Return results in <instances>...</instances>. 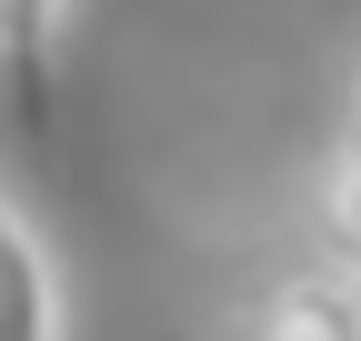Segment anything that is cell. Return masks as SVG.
<instances>
[{"mask_svg": "<svg viewBox=\"0 0 361 341\" xmlns=\"http://www.w3.org/2000/svg\"><path fill=\"white\" fill-rule=\"evenodd\" d=\"M231 341H241V331H231Z\"/></svg>", "mask_w": 361, "mask_h": 341, "instance_id": "8992f818", "label": "cell"}, {"mask_svg": "<svg viewBox=\"0 0 361 341\" xmlns=\"http://www.w3.org/2000/svg\"><path fill=\"white\" fill-rule=\"evenodd\" d=\"M351 151H361V61H351Z\"/></svg>", "mask_w": 361, "mask_h": 341, "instance_id": "5b68a950", "label": "cell"}, {"mask_svg": "<svg viewBox=\"0 0 361 341\" xmlns=\"http://www.w3.org/2000/svg\"><path fill=\"white\" fill-rule=\"evenodd\" d=\"M311 241H322V261L361 281V151L341 141L322 161V181H311Z\"/></svg>", "mask_w": 361, "mask_h": 341, "instance_id": "3957f363", "label": "cell"}, {"mask_svg": "<svg viewBox=\"0 0 361 341\" xmlns=\"http://www.w3.org/2000/svg\"><path fill=\"white\" fill-rule=\"evenodd\" d=\"M241 341H361V281L311 261V271H281L261 291V311Z\"/></svg>", "mask_w": 361, "mask_h": 341, "instance_id": "6da1fadb", "label": "cell"}, {"mask_svg": "<svg viewBox=\"0 0 361 341\" xmlns=\"http://www.w3.org/2000/svg\"><path fill=\"white\" fill-rule=\"evenodd\" d=\"M0 341H61V271L11 201H0Z\"/></svg>", "mask_w": 361, "mask_h": 341, "instance_id": "7a4b0ae2", "label": "cell"}, {"mask_svg": "<svg viewBox=\"0 0 361 341\" xmlns=\"http://www.w3.org/2000/svg\"><path fill=\"white\" fill-rule=\"evenodd\" d=\"M61 30H71V0H0V70L40 101V80L61 61Z\"/></svg>", "mask_w": 361, "mask_h": 341, "instance_id": "277c9868", "label": "cell"}]
</instances>
